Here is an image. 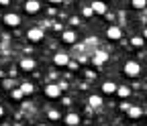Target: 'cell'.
<instances>
[{
    "instance_id": "cell-20",
    "label": "cell",
    "mask_w": 147,
    "mask_h": 126,
    "mask_svg": "<svg viewBox=\"0 0 147 126\" xmlns=\"http://www.w3.org/2000/svg\"><path fill=\"white\" fill-rule=\"evenodd\" d=\"M10 96L14 98V100H23L25 96H23V92H21V87H14L12 92H10Z\"/></svg>"
},
{
    "instance_id": "cell-29",
    "label": "cell",
    "mask_w": 147,
    "mask_h": 126,
    "mask_svg": "<svg viewBox=\"0 0 147 126\" xmlns=\"http://www.w3.org/2000/svg\"><path fill=\"white\" fill-rule=\"evenodd\" d=\"M143 39H147V29H145V31H143Z\"/></svg>"
},
{
    "instance_id": "cell-2",
    "label": "cell",
    "mask_w": 147,
    "mask_h": 126,
    "mask_svg": "<svg viewBox=\"0 0 147 126\" xmlns=\"http://www.w3.org/2000/svg\"><path fill=\"white\" fill-rule=\"evenodd\" d=\"M27 39H29L31 43H41V41L45 39V31H43L41 27H33V29L27 31Z\"/></svg>"
},
{
    "instance_id": "cell-22",
    "label": "cell",
    "mask_w": 147,
    "mask_h": 126,
    "mask_svg": "<svg viewBox=\"0 0 147 126\" xmlns=\"http://www.w3.org/2000/svg\"><path fill=\"white\" fill-rule=\"evenodd\" d=\"M82 14H84V16H92V14H94V10H92L90 4H88V6H82Z\"/></svg>"
},
{
    "instance_id": "cell-6",
    "label": "cell",
    "mask_w": 147,
    "mask_h": 126,
    "mask_svg": "<svg viewBox=\"0 0 147 126\" xmlns=\"http://www.w3.org/2000/svg\"><path fill=\"white\" fill-rule=\"evenodd\" d=\"M2 23L6 27H18V25H21V16H18L16 12H6L4 19H2Z\"/></svg>"
},
{
    "instance_id": "cell-10",
    "label": "cell",
    "mask_w": 147,
    "mask_h": 126,
    "mask_svg": "<svg viewBox=\"0 0 147 126\" xmlns=\"http://www.w3.org/2000/svg\"><path fill=\"white\" fill-rule=\"evenodd\" d=\"M63 122H65V126H80V114H76V112H69V114H65L63 116Z\"/></svg>"
},
{
    "instance_id": "cell-28",
    "label": "cell",
    "mask_w": 147,
    "mask_h": 126,
    "mask_svg": "<svg viewBox=\"0 0 147 126\" xmlns=\"http://www.w3.org/2000/svg\"><path fill=\"white\" fill-rule=\"evenodd\" d=\"M2 116H4V106L0 104V118H2Z\"/></svg>"
},
{
    "instance_id": "cell-26",
    "label": "cell",
    "mask_w": 147,
    "mask_h": 126,
    "mask_svg": "<svg viewBox=\"0 0 147 126\" xmlns=\"http://www.w3.org/2000/svg\"><path fill=\"white\" fill-rule=\"evenodd\" d=\"M129 108H131V106H129L127 102H123V104H121V110H127V112H129Z\"/></svg>"
},
{
    "instance_id": "cell-23",
    "label": "cell",
    "mask_w": 147,
    "mask_h": 126,
    "mask_svg": "<svg viewBox=\"0 0 147 126\" xmlns=\"http://www.w3.org/2000/svg\"><path fill=\"white\" fill-rule=\"evenodd\" d=\"M2 85H4L6 89H10V92L14 89V81H12V79H4V81H2Z\"/></svg>"
},
{
    "instance_id": "cell-7",
    "label": "cell",
    "mask_w": 147,
    "mask_h": 126,
    "mask_svg": "<svg viewBox=\"0 0 147 126\" xmlns=\"http://www.w3.org/2000/svg\"><path fill=\"white\" fill-rule=\"evenodd\" d=\"M53 63L57 65V67H65V65H69V55L63 53V51H57L53 55Z\"/></svg>"
},
{
    "instance_id": "cell-11",
    "label": "cell",
    "mask_w": 147,
    "mask_h": 126,
    "mask_svg": "<svg viewBox=\"0 0 147 126\" xmlns=\"http://www.w3.org/2000/svg\"><path fill=\"white\" fill-rule=\"evenodd\" d=\"M35 65H37V63H35V59H33V57H23L21 61H18V67H21L23 71H33V69H35Z\"/></svg>"
},
{
    "instance_id": "cell-14",
    "label": "cell",
    "mask_w": 147,
    "mask_h": 126,
    "mask_svg": "<svg viewBox=\"0 0 147 126\" xmlns=\"http://www.w3.org/2000/svg\"><path fill=\"white\" fill-rule=\"evenodd\" d=\"M104 102H102V96H96V94H92L88 98V108H100Z\"/></svg>"
},
{
    "instance_id": "cell-17",
    "label": "cell",
    "mask_w": 147,
    "mask_h": 126,
    "mask_svg": "<svg viewBox=\"0 0 147 126\" xmlns=\"http://www.w3.org/2000/svg\"><path fill=\"white\" fill-rule=\"evenodd\" d=\"M141 114H143L141 106H131V108H129V118H131V120H137V118H141Z\"/></svg>"
},
{
    "instance_id": "cell-13",
    "label": "cell",
    "mask_w": 147,
    "mask_h": 126,
    "mask_svg": "<svg viewBox=\"0 0 147 126\" xmlns=\"http://www.w3.org/2000/svg\"><path fill=\"white\" fill-rule=\"evenodd\" d=\"M117 83L115 81H104L102 83V94H106V96H110V94H117Z\"/></svg>"
},
{
    "instance_id": "cell-19",
    "label": "cell",
    "mask_w": 147,
    "mask_h": 126,
    "mask_svg": "<svg viewBox=\"0 0 147 126\" xmlns=\"http://www.w3.org/2000/svg\"><path fill=\"white\" fill-rule=\"evenodd\" d=\"M131 45H133V47H139V49H141V47L145 45V39H143V37H133V39H131Z\"/></svg>"
},
{
    "instance_id": "cell-27",
    "label": "cell",
    "mask_w": 147,
    "mask_h": 126,
    "mask_svg": "<svg viewBox=\"0 0 147 126\" xmlns=\"http://www.w3.org/2000/svg\"><path fill=\"white\" fill-rule=\"evenodd\" d=\"M10 2H8V0H0V6H8Z\"/></svg>"
},
{
    "instance_id": "cell-8",
    "label": "cell",
    "mask_w": 147,
    "mask_h": 126,
    "mask_svg": "<svg viewBox=\"0 0 147 126\" xmlns=\"http://www.w3.org/2000/svg\"><path fill=\"white\" fill-rule=\"evenodd\" d=\"M23 6H25V12L27 14H37V12L41 10V2H39V0H27Z\"/></svg>"
},
{
    "instance_id": "cell-31",
    "label": "cell",
    "mask_w": 147,
    "mask_h": 126,
    "mask_svg": "<svg viewBox=\"0 0 147 126\" xmlns=\"http://www.w3.org/2000/svg\"><path fill=\"white\" fill-rule=\"evenodd\" d=\"M100 126H108V124H100Z\"/></svg>"
},
{
    "instance_id": "cell-1",
    "label": "cell",
    "mask_w": 147,
    "mask_h": 126,
    "mask_svg": "<svg viewBox=\"0 0 147 126\" xmlns=\"http://www.w3.org/2000/svg\"><path fill=\"white\" fill-rule=\"evenodd\" d=\"M123 73L127 75V77H139L141 75V63L139 61H127L125 65H123Z\"/></svg>"
},
{
    "instance_id": "cell-9",
    "label": "cell",
    "mask_w": 147,
    "mask_h": 126,
    "mask_svg": "<svg viewBox=\"0 0 147 126\" xmlns=\"http://www.w3.org/2000/svg\"><path fill=\"white\" fill-rule=\"evenodd\" d=\"M90 8L94 10V14H108V6L100 0H94V2H90Z\"/></svg>"
},
{
    "instance_id": "cell-3",
    "label": "cell",
    "mask_w": 147,
    "mask_h": 126,
    "mask_svg": "<svg viewBox=\"0 0 147 126\" xmlns=\"http://www.w3.org/2000/svg\"><path fill=\"white\" fill-rule=\"evenodd\" d=\"M61 85L59 83H49V85H45V96L47 98H53V100H57V98H61Z\"/></svg>"
},
{
    "instance_id": "cell-25",
    "label": "cell",
    "mask_w": 147,
    "mask_h": 126,
    "mask_svg": "<svg viewBox=\"0 0 147 126\" xmlns=\"http://www.w3.org/2000/svg\"><path fill=\"white\" fill-rule=\"evenodd\" d=\"M53 29H55V31H63V25H61V23H55Z\"/></svg>"
},
{
    "instance_id": "cell-4",
    "label": "cell",
    "mask_w": 147,
    "mask_h": 126,
    "mask_svg": "<svg viewBox=\"0 0 147 126\" xmlns=\"http://www.w3.org/2000/svg\"><path fill=\"white\" fill-rule=\"evenodd\" d=\"M106 39H110V41H121V39H123V29H121L119 25H110V27L106 29Z\"/></svg>"
},
{
    "instance_id": "cell-18",
    "label": "cell",
    "mask_w": 147,
    "mask_h": 126,
    "mask_svg": "<svg viewBox=\"0 0 147 126\" xmlns=\"http://www.w3.org/2000/svg\"><path fill=\"white\" fill-rule=\"evenodd\" d=\"M131 6H133V8H137V10H141V8H145V6H147V0H133Z\"/></svg>"
},
{
    "instance_id": "cell-16",
    "label": "cell",
    "mask_w": 147,
    "mask_h": 126,
    "mask_svg": "<svg viewBox=\"0 0 147 126\" xmlns=\"http://www.w3.org/2000/svg\"><path fill=\"white\" fill-rule=\"evenodd\" d=\"M117 96H119L121 100L129 98V96H131V87H129V85H119V87H117Z\"/></svg>"
},
{
    "instance_id": "cell-15",
    "label": "cell",
    "mask_w": 147,
    "mask_h": 126,
    "mask_svg": "<svg viewBox=\"0 0 147 126\" xmlns=\"http://www.w3.org/2000/svg\"><path fill=\"white\" fill-rule=\"evenodd\" d=\"M18 87H21V92H23V96H31V94L35 92V85H33L31 81H23V83L18 85Z\"/></svg>"
},
{
    "instance_id": "cell-5",
    "label": "cell",
    "mask_w": 147,
    "mask_h": 126,
    "mask_svg": "<svg viewBox=\"0 0 147 126\" xmlns=\"http://www.w3.org/2000/svg\"><path fill=\"white\" fill-rule=\"evenodd\" d=\"M106 61H108V53H106V51H102V49L94 51V55H92V65H96V67H102Z\"/></svg>"
},
{
    "instance_id": "cell-30",
    "label": "cell",
    "mask_w": 147,
    "mask_h": 126,
    "mask_svg": "<svg viewBox=\"0 0 147 126\" xmlns=\"http://www.w3.org/2000/svg\"><path fill=\"white\" fill-rule=\"evenodd\" d=\"M37 126H49V124H37Z\"/></svg>"
},
{
    "instance_id": "cell-21",
    "label": "cell",
    "mask_w": 147,
    "mask_h": 126,
    "mask_svg": "<svg viewBox=\"0 0 147 126\" xmlns=\"http://www.w3.org/2000/svg\"><path fill=\"white\" fill-rule=\"evenodd\" d=\"M47 118H49V120H59L61 114H59L57 110H49V112H47Z\"/></svg>"
},
{
    "instance_id": "cell-12",
    "label": "cell",
    "mask_w": 147,
    "mask_h": 126,
    "mask_svg": "<svg viewBox=\"0 0 147 126\" xmlns=\"http://www.w3.org/2000/svg\"><path fill=\"white\" fill-rule=\"evenodd\" d=\"M61 41L67 43V45H74V43L78 41V33L76 31H63L61 33Z\"/></svg>"
},
{
    "instance_id": "cell-24",
    "label": "cell",
    "mask_w": 147,
    "mask_h": 126,
    "mask_svg": "<svg viewBox=\"0 0 147 126\" xmlns=\"http://www.w3.org/2000/svg\"><path fill=\"white\" fill-rule=\"evenodd\" d=\"M69 25H71V27H78V25H82V23H80V16H71V19H69Z\"/></svg>"
}]
</instances>
